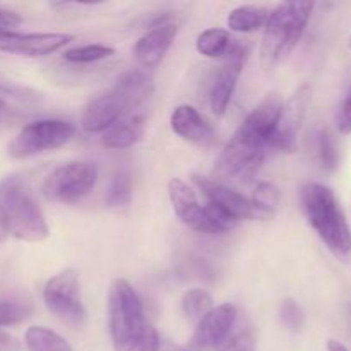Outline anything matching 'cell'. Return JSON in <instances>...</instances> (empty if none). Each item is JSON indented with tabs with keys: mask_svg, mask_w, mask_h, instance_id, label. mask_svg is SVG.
Returning a JSON list of instances; mask_svg holds the SVG:
<instances>
[{
	"mask_svg": "<svg viewBox=\"0 0 351 351\" xmlns=\"http://www.w3.org/2000/svg\"><path fill=\"white\" fill-rule=\"evenodd\" d=\"M10 112H12V110L9 108V105H7V103L3 101L2 98H0V123H2V122H5V120L9 119Z\"/></svg>",
	"mask_w": 351,
	"mask_h": 351,
	"instance_id": "cell-36",
	"label": "cell"
},
{
	"mask_svg": "<svg viewBox=\"0 0 351 351\" xmlns=\"http://www.w3.org/2000/svg\"><path fill=\"white\" fill-rule=\"evenodd\" d=\"M233 40L228 29L223 27H211L202 31L195 40V50L208 58H223L232 48Z\"/></svg>",
	"mask_w": 351,
	"mask_h": 351,
	"instance_id": "cell-22",
	"label": "cell"
},
{
	"mask_svg": "<svg viewBox=\"0 0 351 351\" xmlns=\"http://www.w3.org/2000/svg\"><path fill=\"white\" fill-rule=\"evenodd\" d=\"M278 93H269L249 115L243 119L232 139L225 144L216 158L213 175L219 180H243L259 170L266 151L269 149L271 137L276 129L281 112Z\"/></svg>",
	"mask_w": 351,
	"mask_h": 351,
	"instance_id": "cell-1",
	"label": "cell"
},
{
	"mask_svg": "<svg viewBox=\"0 0 351 351\" xmlns=\"http://www.w3.org/2000/svg\"><path fill=\"white\" fill-rule=\"evenodd\" d=\"M311 99L312 88L305 82L300 88L295 89V93L288 98L287 103L281 105L276 129H274L273 137H271L269 149L281 151V153L295 151L298 143V132H300L305 115H307Z\"/></svg>",
	"mask_w": 351,
	"mask_h": 351,
	"instance_id": "cell-10",
	"label": "cell"
},
{
	"mask_svg": "<svg viewBox=\"0 0 351 351\" xmlns=\"http://www.w3.org/2000/svg\"><path fill=\"white\" fill-rule=\"evenodd\" d=\"M177 34L178 26L175 23H160L146 31L134 47V57L139 62L141 69L151 71L158 67L173 45Z\"/></svg>",
	"mask_w": 351,
	"mask_h": 351,
	"instance_id": "cell-15",
	"label": "cell"
},
{
	"mask_svg": "<svg viewBox=\"0 0 351 351\" xmlns=\"http://www.w3.org/2000/svg\"><path fill=\"white\" fill-rule=\"evenodd\" d=\"M154 91V77L146 69L125 72L119 81L86 105L81 127L88 134H103L123 113L141 110Z\"/></svg>",
	"mask_w": 351,
	"mask_h": 351,
	"instance_id": "cell-3",
	"label": "cell"
},
{
	"mask_svg": "<svg viewBox=\"0 0 351 351\" xmlns=\"http://www.w3.org/2000/svg\"><path fill=\"white\" fill-rule=\"evenodd\" d=\"M247 60H249V47L233 41L209 91V105L216 117H223L228 110Z\"/></svg>",
	"mask_w": 351,
	"mask_h": 351,
	"instance_id": "cell-11",
	"label": "cell"
},
{
	"mask_svg": "<svg viewBox=\"0 0 351 351\" xmlns=\"http://www.w3.org/2000/svg\"><path fill=\"white\" fill-rule=\"evenodd\" d=\"M0 351H21V343L12 335L0 329Z\"/></svg>",
	"mask_w": 351,
	"mask_h": 351,
	"instance_id": "cell-33",
	"label": "cell"
},
{
	"mask_svg": "<svg viewBox=\"0 0 351 351\" xmlns=\"http://www.w3.org/2000/svg\"><path fill=\"white\" fill-rule=\"evenodd\" d=\"M168 197H170L175 215L184 225L199 233L213 235L206 208L199 202L197 194L187 182H184L182 178H171L168 182Z\"/></svg>",
	"mask_w": 351,
	"mask_h": 351,
	"instance_id": "cell-14",
	"label": "cell"
},
{
	"mask_svg": "<svg viewBox=\"0 0 351 351\" xmlns=\"http://www.w3.org/2000/svg\"><path fill=\"white\" fill-rule=\"evenodd\" d=\"M33 315V305L17 298H0V329L23 324Z\"/></svg>",
	"mask_w": 351,
	"mask_h": 351,
	"instance_id": "cell-27",
	"label": "cell"
},
{
	"mask_svg": "<svg viewBox=\"0 0 351 351\" xmlns=\"http://www.w3.org/2000/svg\"><path fill=\"white\" fill-rule=\"evenodd\" d=\"M280 191L271 182H261L254 189L250 202V219H259V221H271L276 216L280 208Z\"/></svg>",
	"mask_w": 351,
	"mask_h": 351,
	"instance_id": "cell-19",
	"label": "cell"
},
{
	"mask_svg": "<svg viewBox=\"0 0 351 351\" xmlns=\"http://www.w3.org/2000/svg\"><path fill=\"white\" fill-rule=\"evenodd\" d=\"M0 213L5 219L9 235L21 242L38 243L50 235L47 218L21 175H10L0 182Z\"/></svg>",
	"mask_w": 351,
	"mask_h": 351,
	"instance_id": "cell-5",
	"label": "cell"
},
{
	"mask_svg": "<svg viewBox=\"0 0 351 351\" xmlns=\"http://www.w3.org/2000/svg\"><path fill=\"white\" fill-rule=\"evenodd\" d=\"M239 317V308L233 304L213 307L195 326L189 341V351H215L232 332Z\"/></svg>",
	"mask_w": 351,
	"mask_h": 351,
	"instance_id": "cell-12",
	"label": "cell"
},
{
	"mask_svg": "<svg viewBox=\"0 0 351 351\" xmlns=\"http://www.w3.org/2000/svg\"><path fill=\"white\" fill-rule=\"evenodd\" d=\"M269 12V9L261 5H240L230 10L226 24L230 31H235V33H254L266 26Z\"/></svg>",
	"mask_w": 351,
	"mask_h": 351,
	"instance_id": "cell-20",
	"label": "cell"
},
{
	"mask_svg": "<svg viewBox=\"0 0 351 351\" xmlns=\"http://www.w3.org/2000/svg\"><path fill=\"white\" fill-rule=\"evenodd\" d=\"M156 351H189V350L184 348V346L177 345V343L170 341V339L161 338V339H160V345H158Z\"/></svg>",
	"mask_w": 351,
	"mask_h": 351,
	"instance_id": "cell-34",
	"label": "cell"
},
{
	"mask_svg": "<svg viewBox=\"0 0 351 351\" xmlns=\"http://www.w3.org/2000/svg\"><path fill=\"white\" fill-rule=\"evenodd\" d=\"M350 48H351V38H350Z\"/></svg>",
	"mask_w": 351,
	"mask_h": 351,
	"instance_id": "cell-38",
	"label": "cell"
},
{
	"mask_svg": "<svg viewBox=\"0 0 351 351\" xmlns=\"http://www.w3.org/2000/svg\"><path fill=\"white\" fill-rule=\"evenodd\" d=\"M108 329L113 351H156L160 345L161 336L147 322L136 288L122 278L110 285Z\"/></svg>",
	"mask_w": 351,
	"mask_h": 351,
	"instance_id": "cell-2",
	"label": "cell"
},
{
	"mask_svg": "<svg viewBox=\"0 0 351 351\" xmlns=\"http://www.w3.org/2000/svg\"><path fill=\"white\" fill-rule=\"evenodd\" d=\"M112 55H115V48L106 47V45L93 43V45H81V47L69 48L64 51V60L69 64L75 65H86V64H96V62H101L110 58Z\"/></svg>",
	"mask_w": 351,
	"mask_h": 351,
	"instance_id": "cell-24",
	"label": "cell"
},
{
	"mask_svg": "<svg viewBox=\"0 0 351 351\" xmlns=\"http://www.w3.org/2000/svg\"><path fill=\"white\" fill-rule=\"evenodd\" d=\"M336 127L339 134H345V136L351 134V84L339 103L338 113H336Z\"/></svg>",
	"mask_w": 351,
	"mask_h": 351,
	"instance_id": "cell-31",
	"label": "cell"
},
{
	"mask_svg": "<svg viewBox=\"0 0 351 351\" xmlns=\"http://www.w3.org/2000/svg\"><path fill=\"white\" fill-rule=\"evenodd\" d=\"M192 180L195 182L199 189L202 191V195L208 199L209 204L216 206L221 211H225L230 218L235 219L237 223L242 219H250V202L245 195L240 194L235 189L228 187L223 182L211 180V178L199 177L194 175Z\"/></svg>",
	"mask_w": 351,
	"mask_h": 351,
	"instance_id": "cell-16",
	"label": "cell"
},
{
	"mask_svg": "<svg viewBox=\"0 0 351 351\" xmlns=\"http://www.w3.org/2000/svg\"><path fill=\"white\" fill-rule=\"evenodd\" d=\"M147 115L144 108L123 113L101 134V144L108 149H127L141 141L146 130Z\"/></svg>",
	"mask_w": 351,
	"mask_h": 351,
	"instance_id": "cell-18",
	"label": "cell"
},
{
	"mask_svg": "<svg viewBox=\"0 0 351 351\" xmlns=\"http://www.w3.org/2000/svg\"><path fill=\"white\" fill-rule=\"evenodd\" d=\"M215 351H257V339L254 335V329L250 328L249 322H242L239 317L235 328Z\"/></svg>",
	"mask_w": 351,
	"mask_h": 351,
	"instance_id": "cell-25",
	"label": "cell"
},
{
	"mask_svg": "<svg viewBox=\"0 0 351 351\" xmlns=\"http://www.w3.org/2000/svg\"><path fill=\"white\" fill-rule=\"evenodd\" d=\"M105 202L110 209H123L132 202V177L127 170L113 173L106 189Z\"/></svg>",
	"mask_w": 351,
	"mask_h": 351,
	"instance_id": "cell-23",
	"label": "cell"
},
{
	"mask_svg": "<svg viewBox=\"0 0 351 351\" xmlns=\"http://www.w3.org/2000/svg\"><path fill=\"white\" fill-rule=\"evenodd\" d=\"M9 237V230H7V225H5V219H3L2 213H0V242H3V240Z\"/></svg>",
	"mask_w": 351,
	"mask_h": 351,
	"instance_id": "cell-37",
	"label": "cell"
},
{
	"mask_svg": "<svg viewBox=\"0 0 351 351\" xmlns=\"http://www.w3.org/2000/svg\"><path fill=\"white\" fill-rule=\"evenodd\" d=\"M170 127L180 139L197 146H209L215 141V129L195 106L178 105L171 112Z\"/></svg>",
	"mask_w": 351,
	"mask_h": 351,
	"instance_id": "cell-17",
	"label": "cell"
},
{
	"mask_svg": "<svg viewBox=\"0 0 351 351\" xmlns=\"http://www.w3.org/2000/svg\"><path fill=\"white\" fill-rule=\"evenodd\" d=\"M75 125L60 119H41L24 125L7 146L10 160H26L47 151L58 149L74 139Z\"/></svg>",
	"mask_w": 351,
	"mask_h": 351,
	"instance_id": "cell-7",
	"label": "cell"
},
{
	"mask_svg": "<svg viewBox=\"0 0 351 351\" xmlns=\"http://www.w3.org/2000/svg\"><path fill=\"white\" fill-rule=\"evenodd\" d=\"M21 23L23 16L19 12L0 5V31H12V27H17Z\"/></svg>",
	"mask_w": 351,
	"mask_h": 351,
	"instance_id": "cell-32",
	"label": "cell"
},
{
	"mask_svg": "<svg viewBox=\"0 0 351 351\" xmlns=\"http://www.w3.org/2000/svg\"><path fill=\"white\" fill-rule=\"evenodd\" d=\"M278 315H280L281 324L291 332L302 331V328H304L305 324V312L304 308H302V305L298 304L295 298H283L280 304Z\"/></svg>",
	"mask_w": 351,
	"mask_h": 351,
	"instance_id": "cell-30",
	"label": "cell"
},
{
	"mask_svg": "<svg viewBox=\"0 0 351 351\" xmlns=\"http://www.w3.org/2000/svg\"><path fill=\"white\" fill-rule=\"evenodd\" d=\"M43 302L48 312L71 328H81L86 321V308L81 298L79 274L64 269L53 274L43 287Z\"/></svg>",
	"mask_w": 351,
	"mask_h": 351,
	"instance_id": "cell-9",
	"label": "cell"
},
{
	"mask_svg": "<svg viewBox=\"0 0 351 351\" xmlns=\"http://www.w3.org/2000/svg\"><path fill=\"white\" fill-rule=\"evenodd\" d=\"M0 95L9 96V98L17 99V101L26 103V105H34V103L40 101L41 98L40 93L34 91L33 88L14 81V79L2 74V72H0Z\"/></svg>",
	"mask_w": 351,
	"mask_h": 351,
	"instance_id": "cell-29",
	"label": "cell"
},
{
	"mask_svg": "<svg viewBox=\"0 0 351 351\" xmlns=\"http://www.w3.org/2000/svg\"><path fill=\"white\" fill-rule=\"evenodd\" d=\"M315 151H317V160L324 171H335L339 163V151L336 147L335 139L326 129H317L314 134Z\"/></svg>",
	"mask_w": 351,
	"mask_h": 351,
	"instance_id": "cell-28",
	"label": "cell"
},
{
	"mask_svg": "<svg viewBox=\"0 0 351 351\" xmlns=\"http://www.w3.org/2000/svg\"><path fill=\"white\" fill-rule=\"evenodd\" d=\"M74 40L67 33H17V31H0V51L21 57H47L62 50Z\"/></svg>",
	"mask_w": 351,
	"mask_h": 351,
	"instance_id": "cell-13",
	"label": "cell"
},
{
	"mask_svg": "<svg viewBox=\"0 0 351 351\" xmlns=\"http://www.w3.org/2000/svg\"><path fill=\"white\" fill-rule=\"evenodd\" d=\"M98 180V167L91 161H69L55 168L43 180L41 194L53 202L74 204L82 201L95 189Z\"/></svg>",
	"mask_w": 351,
	"mask_h": 351,
	"instance_id": "cell-8",
	"label": "cell"
},
{
	"mask_svg": "<svg viewBox=\"0 0 351 351\" xmlns=\"http://www.w3.org/2000/svg\"><path fill=\"white\" fill-rule=\"evenodd\" d=\"M326 348H328V351H350L341 341H338V339H328Z\"/></svg>",
	"mask_w": 351,
	"mask_h": 351,
	"instance_id": "cell-35",
	"label": "cell"
},
{
	"mask_svg": "<svg viewBox=\"0 0 351 351\" xmlns=\"http://www.w3.org/2000/svg\"><path fill=\"white\" fill-rule=\"evenodd\" d=\"M314 2H283L269 12L261 43V64L273 71L280 60L293 51L311 21Z\"/></svg>",
	"mask_w": 351,
	"mask_h": 351,
	"instance_id": "cell-6",
	"label": "cell"
},
{
	"mask_svg": "<svg viewBox=\"0 0 351 351\" xmlns=\"http://www.w3.org/2000/svg\"><path fill=\"white\" fill-rule=\"evenodd\" d=\"M305 218L326 247L338 257L351 254L348 218L331 187L319 182L304 185L300 192Z\"/></svg>",
	"mask_w": 351,
	"mask_h": 351,
	"instance_id": "cell-4",
	"label": "cell"
},
{
	"mask_svg": "<svg viewBox=\"0 0 351 351\" xmlns=\"http://www.w3.org/2000/svg\"><path fill=\"white\" fill-rule=\"evenodd\" d=\"M213 308V297L204 288H192L182 297V311L191 321H201Z\"/></svg>",
	"mask_w": 351,
	"mask_h": 351,
	"instance_id": "cell-26",
	"label": "cell"
},
{
	"mask_svg": "<svg viewBox=\"0 0 351 351\" xmlns=\"http://www.w3.org/2000/svg\"><path fill=\"white\" fill-rule=\"evenodd\" d=\"M27 351H74L65 338L45 326H31L24 332Z\"/></svg>",
	"mask_w": 351,
	"mask_h": 351,
	"instance_id": "cell-21",
	"label": "cell"
}]
</instances>
